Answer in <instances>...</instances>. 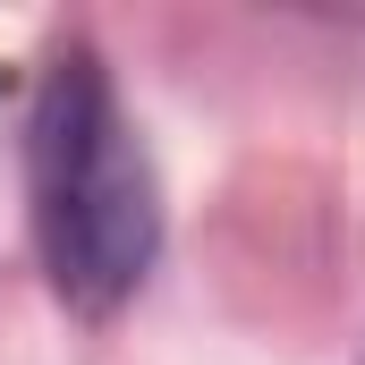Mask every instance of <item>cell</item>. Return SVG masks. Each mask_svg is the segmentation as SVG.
<instances>
[{
	"instance_id": "1",
	"label": "cell",
	"mask_w": 365,
	"mask_h": 365,
	"mask_svg": "<svg viewBox=\"0 0 365 365\" xmlns=\"http://www.w3.org/2000/svg\"><path fill=\"white\" fill-rule=\"evenodd\" d=\"M26 179H34V238H43L51 289L86 314H110L153 264L162 204L93 51L51 60L26 128Z\"/></svg>"
}]
</instances>
